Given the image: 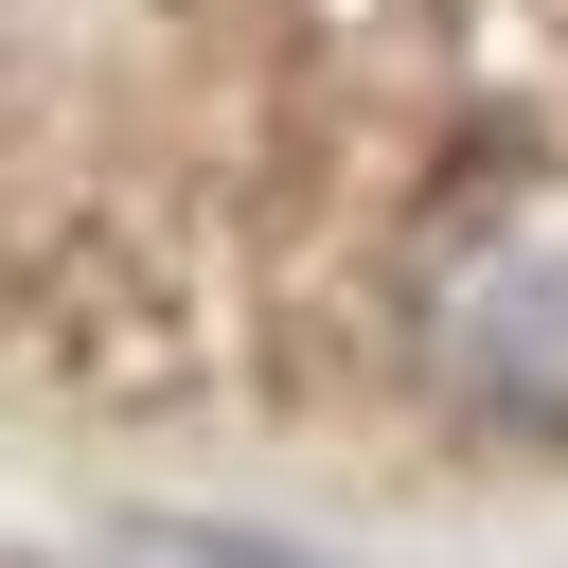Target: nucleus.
Wrapping results in <instances>:
<instances>
[{
    "label": "nucleus",
    "instance_id": "nucleus-1",
    "mask_svg": "<svg viewBox=\"0 0 568 568\" xmlns=\"http://www.w3.org/2000/svg\"><path fill=\"white\" fill-rule=\"evenodd\" d=\"M390 337L479 426H568V160H462L390 248Z\"/></svg>",
    "mask_w": 568,
    "mask_h": 568
},
{
    "label": "nucleus",
    "instance_id": "nucleus-2",
    "mask_svg": "<svg viewBox=\"0 0 568 568\" xmlns=\"http://www.w3.org/2000/svg\"><path fill=\"white\" fill-rule=\"evenodd\" d=\"M124 568H302V550H248V532H124Z\"/></svg>",
    "mask_w": 568,
    "mask_h": 568
}]
</instances>
